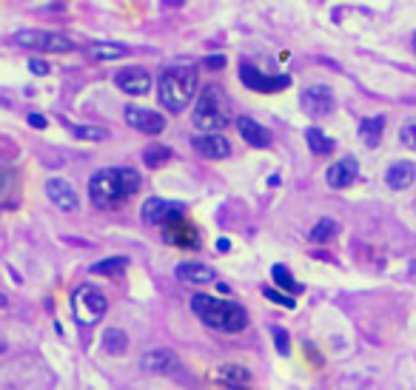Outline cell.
<instances>
[{"label":"cell","instance_id":"obj_1","mask_svg":"<svg viewBox=\"0 0 416 390\" xmlns=\"http://www.w3.org/2000/svg\"><path fill=\"white\" fill-rule=\"evenodd\" d=\"M140 189V174L134 169H100L91 183H89V196L97 208H117L129 196L137 194Z\"/></svg>","mask_w":416,"mask_h":390},{"label":"cell","instance_id":"obj_2","mask_svg":"<svg viewBox=\"0 0 416 390\" xmlns=\"http://www.w3.org/2000/svg\"><path fill=\"white\" fill-rule=\"evenodd\" d=\"M197 69L189 66V63H180V66H169L163 74H160V83H157V94H160V103L166 111L172 114H180L192 106L194 94H197Z\"/></svg>","mask_w":416,"mask_h":390},{"label":"cell","instance_id":"obj_3","mask_svg":"<svg viewBox=\"0 0 416 390\" xmlns=\"http://www.w3.org/2000/svg\"><path fill=\"white\" fill-rule=\"evenodd\" d=\"M192 311L206 322L214 331H225V334H239L248 328V314L242 305L228 302V299H214L208 294H194L192 299Z\"/></svg>","mask_w":416,"mask_h":390},{"label":"cell","instance_id":"obj_4","mask_svg":"<svg viewBox=\"0 0 416 390\" xmlns=\"http://www.w3.org/2000/svg\"><path fill=\"white\" fill-rule=\"evenodd\" d=\"M192 123L203 134H219L222 129H228V123H231V103H228V94L217 83H211V86H206L200 91L194 114H192Z\"/></svg>","mask_w":416,"mask_h":390},{"label":"cell","instance_id":"obj_5","mask_svg":"<svg viewBox=\"0 0 416 390\" xmlns=\"http://www.w3.org/2000/svg\"><path fill=\"white\" fill-rule=\"evenodd\" d=\"M106 308H109L106 294L97 285H80L71 296V311H74L80 325H94L106 314Z\"/></svg>","mask_w":416,"mask_h":390},{"label":"cell","instance_id":"obj_6","mask_svg":"<svg viewBox=\"0 0 416 390\" xmlns=\"http://www.w3.org/2000/svg\"><path fill=\"white\" fill-rule=\"evenodd\" d=\"M14 43L23 46V49H31V51H54V54H63V51L74 49V43L66 34L43 31V29H23V31H17Z\"/></svg>","mask_w":416,"mask_h":390},{"label":"cell","instance_id":"obj_7","mask_svg":"<svg viewBox=\"0 0 416 390\" xmlns=\"http://www.w3.org/2000/svg\"><path fill=\"white\" fill-rule=\"evenodd\" d=\"M183 219H186V208L180 202L160 199V196H152L143 202V222H149V225L169 228V225H177Z\"/></svg>","mask_w":416,"mask_h":390},{"label":"cell","instance_id":"obj_8","mask_svg":"<svg viewBox=\"0 0 416 390\" xmlns=\"http://www.w3.org/2000/svg\"><path fill=\"white\" fill-rule=\"evenodd\" d=\"M239 80H242L248 89L259 91V94L282 91V89H288V83H291L288 74H262V71H259L257 66H251V63H242V66H239Z\"/></svg>","mask_w":416,"mask_h":390},{"label":"cell","instance_id":"obj_9","mask_svg":"<svg viewBox=\"0 0 416 390\" xmlns=\"http://www.w3.org/2000/svg\"><path fill=\"white\" fill-rule=\"evenodd\" d=\"M299 106L308 117H325L334 111L337 100H334V91L328 86H308L299 97Z\"/></svg>","mask_w":416,"mask_h":390},{"label":"cell","instance_id":"obj_10","mask_svg":"<svg viewBox=\"0 0 416 390\" xmlns=\"http://www.w3.org/2000/svg\"><path fill=\"white\" fill-rule=\"evenodd\" d=\"M114 83H117L120 91H126L132 97H140V94H149L152 91V74L146 69H140V66H129V69L117 71L114 74Z\"/></svg>","mask_w":416,"mask_h":390},{"label":"cell","instance_id":"obj_11","mask_svg":"<svg viewBox=\"0 0 416 390\" xmlns=\"http://www.w3.org/2000/svg\"><path fill=\"white\" fill-rule=\"evenodd\" d=\"M126 123L140 131V134H160L166 129V117L152 111V109H140V106H129L126 109Z\"/></svg>","mask_w":416,"mask_h":390},{"label":"cell","instance_id":"obj_12","mask_svg":"<svg viewBox=\"0 0 416 390\" xmlns=\"http://www.w3.org/2000/svg\"><path fill=\"white\" fill-rule=\"evenodd\" d=\"M46 196H49L60 211H77V205H80L77 191H74L71 183L63 180V177H51V180L46 183Z\"/></svg>","mask_w":416,"mask_h":390},{"label":"cell","instance_id":"obj_13","mask_svg":"<svg viewBox=\"0 0 416 390\" xmlns=\"http://www.w3.org/2000/svg\"><path fill=\"white\" fill-rule=\"evenodd\" d=\"M192 146H194V151H197L200 157H206V160H225V157L231 154V143H228L222 134H197V137L192 140Z\"/></svg>","mask_w":416,"mask_h":390},{"label":"cell","instance_id":"obj_14","mask_svg":"<svg viewBox=\"0 0 416 390\" xmlns=\"http://www.w3.org/2000/svg\"><path fill=\"white\" fill-rule=\"evenodd\" d=\"M357 174H360V163L354 157H342L325 171V180L331 189H348L357 180Z\"/></svg>","mask_w":416,"mask_h":390},{"label":"cell","instance_id":"obj_15","mask_svg":"<svg viewBox=\"0 0 416 390\" xmlns=\"http://www.w3.org/2000/svg\"><path fill=\"white\" fill-rule=\"evenodd\" d=\"M140 365H143V371H149V374H166V376H172V374L180 371V359H177L172 351H166V348L149 351V354L140 359Z\"/></svg>","mask_w":416,"mask_h":390},{"label":"cell","instance_id":"obj_16","mask_svg":"<svg viewBox=\"0 0 416 390\" xmlns=\"http://www.w3.org/2000/svg\"><path fill=\"white\" fill-rule=\"evenodd\" d=\"M163 239L169 245H177V248H200V231L186 219L177 222V225L163 228Z\"/></svg>","mask_w":416,"mask_h":390},{"label":"cell","instance_id":"obj_17","mask_svg":"<svg viewBox=\"0 0 416 390\" xmlns=\"http://www.w3.org/2000/svg\"><path fill=\"white\" fill-rule=\"evenodd\" d=\"M414 180H416V166L411 160H397V163H391V169L385 171V183H388V189H394V191L411 189Z\"/></svg>","mask_w":416,"mask_h":390},{"label":"cell","instance_id":"obj_18","mask_svg":"<svg viewBox=\"0 0 416 390\" xmlns=\"http://www.w3.org/2000/svg\"><path fill=\"white\" fill-rule=\"evenodd\" d=\"M237 129H239V134H242V140H245L248 146H254V149H268V146H271V131H268L265 126H259L257 120H251V117H237Z\"/></svg>","mask_w":416,"mask_h":390},{"label":"cell","instance_id":"obj_19","mask_svg":"<svg viewBox=\"0 0 416 390\" xmlns=\"http://www.w3.org/2000/svg\"><path fill=\"white\" fill-rule=\"evenodd\" d=\"M217 382L228 390H245L251 385V374L242 365H222L217 371Z\"/></svg>","mask_w":416,"mask_h":390},{"label":"cell","instance_id":"obj_20","mask_svg":"<svg viewBox=\"0 0 416 390\" xmlns=\"http://www.w3.org/2000/svg\"><path fill=\"white\" fill-rule=\"evenodd\" d=\"M174 271H177V279L189 282V285H208V282H214V271L208 265H203V262H180Z\"/></svg>","mask_w":416,"mask_h":390},{"label":"cell","instance_id":"obj_21","mask_svg":"<svg viewBox=\"0 0 416 390\" xmlns=\"http://www.w3.org/2000/svg\"><path fill=\"white\" fill-rule=\"evenodd\" d=\"M382 131H385V117H382V114L368 117V120L360 123V137H362V143H365L368 149H377V146H380Z\"/></svg>","mask_w":416,"mask_h":390},{"label":"cell","instance_id":"obj_22","mask_svg":"<svg viewBox=\"0 0 416 390\" xmlns=\"http://www.w3.org/2000/svg\"><path fill=\"white\" fill-rule=\"evenodd\" d=\"M89 54L94 60H120L129 54V49L123 43H91L89 46Z\"/></svg>","mask_w":416,"mask_h":390},{"label":"cell","instance_id":"obj_23","mask_svg":"<svg viewBox=\"0 0 416 390\" xmlns=\"http://www.w3.org/2000/svg\"><path fill=\"white\" fill-rule=\"evenodd\" d=\"M305 143H308V149L314 151V154H331L334 151V140L325 134V131H320V129H308L305 131Z\"/></svg>","mask_w":416,"mask_h":390},{"label":"cell","instance_id":"obj_24","mask_svg":"<svg viewBox=\"0 0 416 390\" xmlns=\"http://www.w3.org/2000/svg\"><path fill=\"white\" fill-rule=\"evenodd\" d=\"M172 157H174V151H172L169 146H163V143H154V146H149V149L143 151V163H146L149 169H160V166H166Z\"/></svg>","mask_w":416,"mask_h":390},{"label":"cell","instance_id":"obj_25","mask_svg":"<svg viewBox=\"0 0 416 390\" xmlns=\"http://www.w3.org/2000/svg\"><path fill=\"white\" fill-rule=\"evenodd\" d=\"M129 268V259L126 256H109V259H100L91 265V274H100V276H117Z\"/></svg>","mask_w":416,"mask_h":390},{"label":"cell","instance_id":"obj_26","mask_svg":"<svg viewBox=\"0 0 416 390\" xmlns=\"http://www.w3.org/2000/svg\"><path fill=\"white\" fill-rule=\"evenodd\" d=\"M103 348L109 351V354H114V356H120L126 348H129V336L120 331V328H109L106 334H103Z\"/></svg>","mask_w":416,"mask_h":390},{"label":"cell","instance_id":"obj_27","mask_svg":"<svg viewBox=\"0 0 416 390\" xmlns=\"http://www.w3.org/2000/svg\"><path fill=\"white\" fill-rule=\"evenodd\" d=\"M337 231H340V225L334 222V219H320L314 228H311V242H328V239H334L337 236Z\"/></svg>","mask_w":416,"mask_h":390},{"label":"cell","instance_id":"obj_28","mask_svg":"<svg viewBox=\"0 0 416 390\" xmlns=\"http://www.w3.org/2000/svg\"><path fill=\"white\" fill-rule=\"evenodd\" d=\"M271 276H274V282H277L282 291H291V294H294V291H299V282L288 274V268H285V265H274V268H271Z\"/></svg>","mask_w":416,"mask_h":390},{"label":"cell","instance_id":"obj_29","mask_svg":"<svg viewBox=\"0 0 416 390\" xmlns=\"http://www.w3.org/2000/svg\"><path fill=\"white\" fill-rule=\"evenodd\" d=\"M71 131H74V137H80V140H106L109 137V131L106 129H97V126H71Z\"/></svg>","mask_w":416,"mask_h":390},{"label":"cell","instance_id":"obj_30","mask_svg":"<svg viewBox=\"0 0 416 390\" xmlns=\"http://www.w3.org/2000/svg\"><path fill=\"white\" fill-rule=\"evenodd\" d=\"M262 294H265V299H271V302H277V305H282V308H294V305H297L294 296H285V294L277 291V288H262Z\"/></svg>","mask_w":416,"mask_h":390},{"label":"cell","instance_id":"obj_31","mask_svg":"<svg viewBox=\"0 0 416 390\" xmlns=\"http://www.w3.org/2000/svg\"><path fill=\"white\" fill-rule=\"evenodd\" d=\"M400 140L405 149H416V120H408L402 129H400Z\"/></svg>","mask_w":416,"mask_h":390},{"label":"cell","instance_id":"obj_32","mask_svg":"<svg viewBox=\"0 0 416 390\" xmlns=\"http://www.w3.org/2000/svg\"><path fill=\"white\" fill-rule=\"evenodd\" d=\"M271 334H274V342H277V351H279L282 356H288V354H291V342H288V334H285L282 328H271Z\"/></svg>","mask_w":416,"mask_h":390},{"label":"cell","instance_id":"obj_33","mask_svg":"<svg viewBox=\"0 0 416 390\" xmlns=\"http://www.w3.org/2000/svg\"><path fill=\"white\" fill-rule=\"evenodd\" d=\"M203 66H206V69H214V71H217V69H225V54H211V57L203 60Z\"/></svg>","mask_w":416,"mask_h":390},{"label":"cell","instance_id":"obj_34","mask_svg":"<svg viewBox=\"0 0 416 390\" xmlns=\"http://www.w3.org/2000/svg\"><path fill=\"white\" fill-rule=\"evenodd\" d=\"M29 69H31L34 74H49V63L40 60V57H31V60H29Z\"/></svg>","mask_w":416,"mask_h":390},{"label":"cell","instance_id":"obj_35","mask_svg":"<svg viewBox=\"0 0 416 390\" xmlns=\"http://www.w3.org/2000/svg\"><path fill=\"white\" fill-rule=\"evenodd\" d=\"M29 126L31 129H46V117L43 114H29Z\"/></svg>","mask_w":416,"mask_h":390},{"label":"cell","instance_id":"obj_36","mask_svg":"<svg viewBox=\"0 0 416 390\" xmlns=\"http://www.w3.org/2000/svg\"><path fill=\"white\" fill-rule=\"evenodd\" d=\"M228 248H231L228 239H217V251H228Z\"/></svg>","mask_w":416,"mask_h":390},{"label":"cell","instance_id":"obj_37","mask_svg":"<svg viewBox=\"0 0 416 390\" xmlns=\"http://www.w3.org/2000/svg\"><path fill=\"white\" fill-rule=\"evenodd\" d=\"M174 3H183V0H163V6H174Z\"/></svg>","mask_w":416,"mask_h":390},{"label":"cell","instance_id":"obj_38","mask_svg":"<svg viewBox=\"0 0 416 390\" xmlns=\"http://www.w3.org/2000/svg\"><path fill=\"white\" fill-rule=\"evenodd\" d=\"M6 302H9V299H6V294H0V308H6Z\"/></svg>","mask_w":416,"mask_h":390},{"label":"cell","instance_id":"obj_39","mask_svg":"<svg viewBox=\"0 0 416 390\" xmlns=\"http://www.w3.org/2000/svg\"><path fill=\"white\" fill-rule=\"evenodd\" d=\"M3 351H6V345H3V342H0V354H3Z\"/></svg>","mask_w":416,"mask_h":390},{"label":"cell","instance_id":"obj_40","mask_svg":"<svg viewBox=\"0 0 416 390\" xmlns=\"http://www.w3.org/2000/svg\"><path fill=\"white\" fill-rule=\"evenodd\" d=\"M414 49H416V34H414Z\"/></svg>","mask_w":416,"mask_h":390}]
</instances>
